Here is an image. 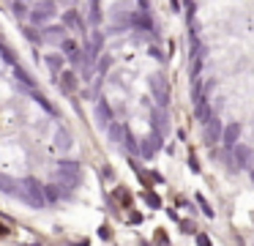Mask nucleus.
<instances>
[{
    "instance_id": "obj_1",
    "label": "nucleus",
    "mask_w": 254,
    "mask_h": 246,
    "mask_svg": "<svg viewBox=\"0 0 254 246\" xmlns=\"http://www.w3.org/2000/svg\"><path fill=\"white\" fill-rule=\"evenodd\" d=\"M221 137H224V123H221L219 118H213L210 123H205V126H202V142H205L208 148L219 145Z\"/></svg>"
},
{
    "instance_id": "obj_2",
    "label": "nucleus",
    "mask_w": 254,
    "mask_h": 246,
    "mask_svg": "<svg viewBox=\"0 0 254 246\" xmlns=\"http://www.w3.org/2000/svg\"><path fill=\"white\" fill-rule=\"evenodd\" d=\"M150 90L159 98V107H167V104H170V85H167V80L161 74L150 77Z\"/></svg>"
},
{
    "instance_id": "obj_3",
    "label": "nucleus",
    "mask_w": 254,
    "mask_h": 246,
    "mask_svg": "<svg viewBox=\"0 0 254 246\" xmlns=\"http://www.w3.org/2000/svg\"><path fill=\"white\" fill-rule=\"evenodd\" d=\"M238 140H241V123H227L224 126V137H221V142H224V151H235L238 148Z\"/></svg>"
},
{
    "instance_id": "obj_4",
    "label": "nucleus",
    "mask_w": 254,
    "mask_h": 246,
    "mask_svg": "<svg viewBox=\"0 0 254 246\" xmlns=\"http://www.w3.org/2000/svg\"><path fill=\"white\" fill-rule=\"evenodd\" d=\"M194 118H197L202 126H205V123H210V120L216 118V115H213V109H210V104L205 101V96H197V107H194Z\"/></svg>"
},
{
    "instance_id": "obj_5",
    "label": "nucleus",
    "mask_w": 254,
    "mask_h": 246,
    "mask_svg": "<svg viewBox=\"0 0 254 246\" xmlns=\"http://www.w3.org/2000/svg\"><path fill=\"white\" fill-rule=\"evenodd\" d=\"M252 159H254V151L246 145H238L235 148V164L238 167H252Z\"/></svg>"
},
{
    "instance_id": "obj_6",
    "label": "nucleus",
    "mask_w": 254,
    "mask_h": 246,
    "mask_svg": "<svg viewBox=\"0 0 254 246\" xmlns=\"http://www.w3.org/2000/svg\"><path fill=\"white\" fill-rule=\"evenodd\" d=\"M197 205H199V211H202V213H205V216H208V219H213V213H216V211H213V208H210V202L205 200L202 194H197Z\"/></svg>"
},
{
    "instance_id": "obj_7",
    "label": "nucleus",
    "mask_w": 254,
    "mask_h": 246,
    "mask_svg": "<svg viewBox=\"0 0 254 246\" xmlns=\"http://www.w3.org/2000/svg\"><path fill=\"white\" fill-rule=\"evenodd\" d=\"M153 120H156V129L167 131V126H170V120H167V112H156V115H153Z\"/></svg>"
},
{
    "instance_id": "obj_8",
    "label": "nucleus",
    "mask_w": 254,
    "mask_h": 246,
    "mask_svg": "<svg viewBox=\"0 0 254 246\" xmlns=\"http://www.w3.org/2000/svg\"><path fill=\"white\" fill-rule=\"evenodd\" d=\"M145 202H148L150 208H159V205H161V200L153 194V191H145Z\"/></svg>"
},
{
    "instance_id": "obj_9",
    "label": "nucleus",
    "mask_w": 254,
    "mask_h": 246,
    "mask_svg": "<svg viewBox=\"0 0 254 246\" xmlns=\"http://www.w3.org/2000/svg\"><path fill=\"white\" fill-rule=\"evenodd\" d=\"M178 227H181L183 233H189V235L194 233V222H191V219H181V222H178Z\"/></svg>"
},
{
    "instance_id": "obj_10",
    "label": "nucleus",
    "mask_w": 254,
    "mask_h": 246,
    "mask_svg": "<svg viewBox=\"0 0 254 246\" xmlns=\"http://www.w3.org/2000/svg\"><path fill=\"white\" fill-rule=\"evenodd\" d=\"M156 244H159V246H170V241H167L164 230H156Z\"/></svg>"
},
{
    "instance_id": "obj_11",
    "label": "nucleus",
    "mask_w": 254,
    "mask_h": 246,
    "mask_svg": "<svg viewBox=\"0 0 254 246\" xmlns=\"http://www.w3.org/2000/svg\"><path fill=\"white\" fill-rule=\"evenodd\" d=\"M197 246H210V238L205 233H197Z\"/></svg>"
},
{
    "instance_id": "obj_12",
    "label": "nucleus",
    "mask_w": 254,
    "mask_h": 246,
    "mask_svg": "<svg viewBox=\"0 0 254 246\" xmlns=\"http://www.w3.org/2000/svg\"><path fill=\"white\" fill-rule=\"evenodd\" d=\"M110 137H112V140H121V126H112V129H110Z\"/></svg>"
},
{
    "instance_id": "obj_13",
    "label": "nucleus",
    "mask_w": 254,
    "mask_h": 246,
    "mask_svg": "<svg viewBox=\"0 0 254 246\" xmlns=\"http://www.w3.org/2000/svg\"><path fill=\"white\" fill-rule=\"evenodd\" d=\"M249 175H252V183H254V167H252V172H249Z\"/></svg>"
},
{
    "instance_id": "obj_14",
    "label": "nucleus",
    "mask_w": 254,
    "mask_h": 246,
    "mask_svg": "<svg viewBox=\"0 0 254 246\" xmlns=\"http://www.w3.org/2000/svg\"><path fill=\"white\" fill-rule=\"evenodd\" d=\"M139 246H150V244H145V241H139Z\"/></svg>"
}]
</instances>
